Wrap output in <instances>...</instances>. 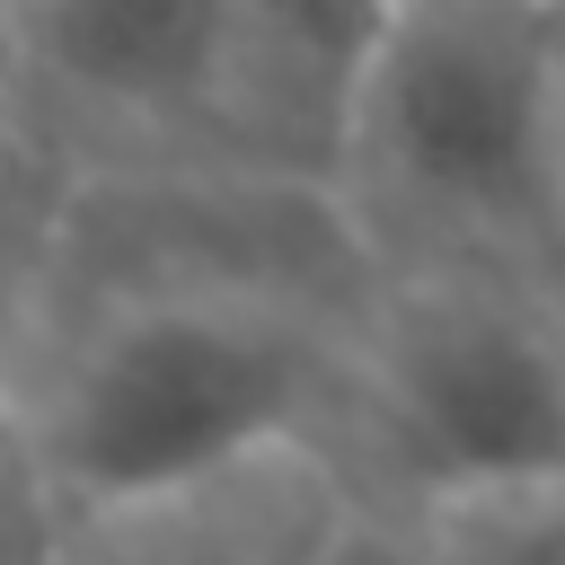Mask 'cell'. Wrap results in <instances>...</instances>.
Returning a JSON list of instances; mask_svg holds the SVG:
<instances>
[{
  "instance_id": "obj_1",
  "label": "cell",
  "mask_w": 565,
  "mask_h": 565,
  "mask_svg": "<svg viewBox=\"0 0 565 565\" xmlns=\"http://www.w3.org/2000/svg\"><path fill=\"white\" fill-rule=\"evenodd\" d=\"M362 309L238 282H53L18 441L62 512L168 494L265 450L344 459Z\"/></svg>"
},
{
  "instance_id": "obj_2",
  "label": "cell",
  "mask_w": 565,
  "mask_h": 565,
  "mask_svg": "<svg viewBox=\"0 0 565 565\" xmlns=\"http://www.w3.org/2000/svg\"><path fill=\"white\" fill-rule=\"evenodd\" d=\"M380 282L494 274L565 238L556 9H388L335 168Z\"/></svg>"
},
{
  "instance_id": "obj_3",
  "label": "cell",
  "mask_w": 565,
  "mask_h": 565,
  "mask_svg": "<svg viewBox=\"0 0 565 565\" xmlns=\"http://www.w3.org/2000/svg\"><path fill=\"white\" fill-rule=\"evenodd\" d=\"M353 494L335 450H265L168 494L62 512L53 565H318Z\"/></svg>"
},
{
  "instance_id": "obj_4",
  "label": "cell",
  "mask_w": 565,
  "mask_h": 565,
  "mask_svg": "<svg viewBox=\"0 0 565 565\" xmlns=\"http://www.w3.org/2000/svg\"><path fill=\"white\" fill-rule=\"evenodd\" d=\"M35 97L62 88L88 115L150 132H221L238 9H26Z\"/></svg>"
},
{
  "instance_id": "obj_5",
  "label": "cell",
  "mask_w": 565,
  "mask_h": 565,
  "mask_svg": "<svg viewBox=\"0 0 565 565\" xmlns=\"http://www.w3.org/2000/svg\"><path fill=\"white\" fill-rule=\"evenodd\" d=\"M53 247H62V194H44L35 168H9L0 177V450L18 441V397L53 300Z\"/></svg>"
},
{
  "instance_id": "obj_6",
  "label": "cell",
  "mask_w": 565,
  "mask_h": 565,
  "mask_svg": "<svg viewBox=\"0 0 565 565\" xmlns=\"http://www.w3.org/2000/svg\"><path fill=\"white\" fill-rule=\"evenodd\" d=\"M424 512V565H565V486H486Z\"/></svg>"
},
{
  "instance_id": "obj_7",
  "label": "cell",
  "mask_w": 565,
  "mask_h": 565,
  "mask_svg": "<svg viewBox=\"0 0 565 565\" xmlns=\"http://www.w3.org/2000/svg\"><path fill=\"white\" fill-rule=\"evenodd\" d=\"M53 547H62V503L35 477L26 441H9L0 450V565H53Z\"/></svg>"
},
{
  "instance_id": "obj_8",
  "label": "cell",
  "mask_w": 565,
  "mask_h": 565,
  "mask_svg": "<svg viewBox=\"0 0 565 565\" xmlns=\"http://www.w3.org/2000/svg\"><path fill=\"white\" fill-rule=\"evenodd\" d=\"M318 565H424V512L397 494H353V512Z\"/></svg>"
},
{
  "instance_id": "obj_9",
  "label": "cell",
  "mask_w": 565,
  "mask_h": 565,
  "mask_svg": "<svg viewBox=\"0 0 565 565\" xmlns=\"http://www.w3.org/2000/svg\"><path fill=\"white\" fill-rule=\"evenodd\" d=\"M26 106H35V44L26 9H0V177L26 168Z\"/></svg>"
},
{
  "instance_id": "obj_10",
  "label": "cell",
  "mask_w": 565,
  "mask_h": 565,
  "mask_svg": "<svg viewBox=\"0 0 565 565\" xmlns=\"http://www.w3.org/2000/svg\"><path fill=\"white\" fill-rule=\"evenodd\" d=\"M556 44H565V9H556Z\"/></svg>"
}]
</instances>
